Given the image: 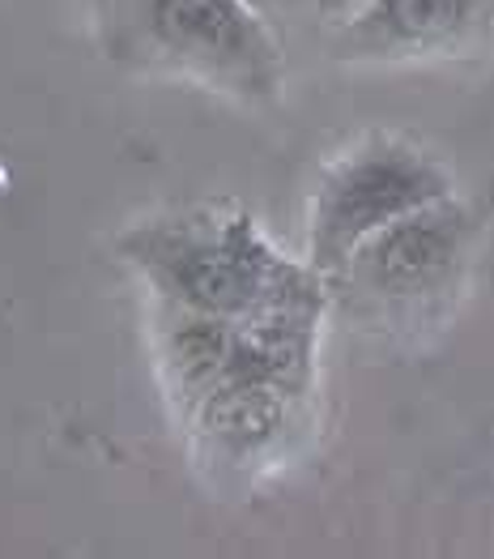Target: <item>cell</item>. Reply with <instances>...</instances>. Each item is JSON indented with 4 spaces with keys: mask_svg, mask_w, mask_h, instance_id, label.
Returning <instances> with one entry per match:
<instances>
[{
    "mask_svg": "<svg viewBox=\"0 0 494 559\" xmlns=\"http://www.w3.org/2000/svg\"><path fill=\"white\" fill-rule=\"evenodd\" d=\"M299 406L303 397L265 380H222L196 402L188 431L209 466L248 469L286 444Z\"/></svg>",
    "mask_w": 494,
    "mask_h": 559,
    "instance_id": "cell-7",
    "label": "cell"
},
{
    "mask_svg": "<svg viewBox=\"0 0 494 559\" xmlns=\"http://www.w3.org/2000/svg\"><path fill=\"white\" fill-rule=\"evenodd\" d=\"M116 252L154 295L230 321L252 312L294 265L239 205H192L136 223L116 239Z\"/></svg>",
    "mask_w": 494,
    "mask_h": 559,
    "instance_id": "cell-2",
    "label": "cell"
},
{
    "mask_svg": "<svg viewBox=\"0 0 494 559\" xmlns=\"http://www.w3.org/2000/svg\"><path fill=\"white\" fill-rule=\"evenodd\" d=\"M154 342H158V368L162 380L183 411V419L196 411V402L222 384L234 350V321L218 312H201L176 299L154 295Z\"/></svg>",
    "mask_w": 494,
    "mask_h": 559,
    "instance_id": "cell-8",
    "label": "cell"
},
{
    "mask_svg": "<svg viewBox=\"0 0 494 559\" xmlns=\"http://www.w3.org/2000/svg\"><path fill=\"white\" fill-rule=\"evenodd\" d=\"M478 235V214L448 192L366 235L341 265V274L328 282V290L362 325H426L460 290Z\"/></svg>",
    "mask_w": 494,
    "mask_h": 559,
    "instance_id": "cell-3",
    "label": "cell"
},
{
    "mask_svg": "<svg viewBox=\"0 0 494 559\" xmlns=\"http://www.w3.org/2000/svg\"><path fill=\"white\" fill-rule=\"evenodd\" d=\"M265 22L273 26V35L281 39L286 56L294 47H328V39L350 26L362 13L366 0H248Z\"/></svg>",
    "mask_w": 494,
    "mask_h": 559,
    "instance_id": "cell-9",
    "label": "cell"
},
{
    "mask_svg": "<svg viewBox=\"0 0 494 559\" xmlns=\"http://www.w3.org/2000/svg\"><path fill=\"white\" fill-rule=\"evenodd\" d=\"M448 192H456L451 176L422 145L397 133H366L346 154H337L315 185L308 265L333 282L366 235Z\"/></svg>",
    "mask_w": 494,
    "mask_h": 559,
    "instance_id": "cell-4",
    "label": "cell"
},
{
    "mask_svg": "<svg viewBox=\"0 0 494 559\" xmlns=\"http://www.w3.org/2000/svg\"><path fill=\"white\" fill-rule=\"evenodd\" d=\"M111 64L180 78L239 103H273L286 47L248 0H86Z\"/></svg>",
    "mask_w": 494,
    "mask_h": 559,
    "instance_id": "cell-1",
    "label": "cell"
},
{
    "mask_svg": "<svg viewBox=\"0 0 494 559\" xmlns=\"http://www.w3.org/2000/svg\"><path fill=\"white\" fill-rule=\"evenodd\" d=\"M328 299L333 290L324 274H315L308 261H294L290 274L234 321V350L222 380H265L308 402Z\"/></svg>",
    "mask_w": 494,
    "mask_h": 559,
    "instance_id": "cell-5",
    "label": "cell"
},
{
    "mask_svg": "<svg viewBox=\"0 0 494 559\" xmlns=\"http://www.w3.org/2000/svg\"><path fill=\"white\" fill-rule=\"evenodd\" d=\"M494 44V0H366L328 39L333 60H422Z\"/></svg>",
    "mask_w": 494,
    "mask_h": 559,
    "instance_id": "cell-6",
    "label": "cell"
}]
</instances>
